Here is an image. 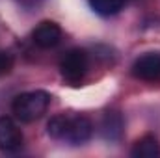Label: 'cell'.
<instances>
[{
	"label": "cell",
	"mask_w": 160,
	"mask_h": 158,
	"mask_svg": "<svg viewBox=\"0 0 160 158\" xmlns=\"http://www.w3.org/2000/svg\"><path fill=\"white\" fill-rule=\"evenodd\" d=\"M50 99H52L50 93H47L43 89L26 91V93H21L13 99L11 110L21 123H34L47 114Z\"/></svg>",
	"instance_id": "obj_1"
},
{
	"label": "cell",
	"mask_w": 160,
	"mask_h": 158,
	"mask_svg": "<svg viewBox=\"0 0 160 158\" xmlns=\"http://www.w3.org/2000/svg\"><path fill=\"white\" fill-rule=\"evenodd\" d=\"M88 69H89V54L84 48H69L60 58L62 78L71 86H78L86 78Z\"/></svg>",
	"instance_id": "obj_2"
},
{
	"label": "cell",
	"mask_w": 160,
	"mask_h": 158,
	"mask_svg": "<svg viewBox=\"0 0 160 158\" xmlns=\"http://www.w3.org/2000/svg\"><path fill=\"white\" fill-rule=\"evenodd\" d=\"M132 77L143 82H160V54L145 52L138 56L130 67Z\"/></svg>",
	"instance_id": "obj_3"
},
{
	"label": "cell",
	"mask_w": 160,
	"mask_h": 158,
	"mask_svg": "<svg viewBox=\"0 0 160 158\" xmlns=\"http://www.w3.org/2000/svg\"><path fill=\"white\" fill-rule=\"evenodd\" d=\"M62 37H63V32H62L60 24L54 22V21H41L39 24L34 28V32H32L34 45L43 48V50L58 47Z\"/></svg>",
	"instance_id": "obj_4"
},
{
	"label": "cell",
	"mask_w": 160,
	"mask_h": 158,
	"mask_svg": "<svg viewBox=\"0 0 160 158\" xmlns=\"http://www.w3.org/2000/svg\"><path fill=\"white\" fill-rule=\"evenodd\" d=\"M22 130L11 117H0V151L15 153L22 147Z\"/></svg>",
	"instance_id": "obj_5"
},
{
	"label": "cell",
	"mask_w": 160,
	"mask_h": 158,
	"mask_svg": "<svg viewBox=\"0 0 160 158\" xmlns=\"http://www.w3.org/2000/svg\"><path fill=\"white\" fill-rule=\"evenodd\" d=\"M93 136V123L91 119L86 116H69L67 119V130H65V138L69 143L73 145H82L86 141H89Z\"/></svg>",
	"instance_id": "obj_6"
},
{
	"label": "cell",
	"mask_w": 160,
	"mask_h": 158,
	"mask_svg": "<svg viewBox=\"0 0 160 158\" xmlns=\"http://www.w3.org/2000/svg\"><path fill=\"white\" fill-rule=\"evenodd\" d=\"M99 132L110 143L119 141L121 138H123V132H125L123 114H121L119 110H108V112H104V116L101 119V125H99Z\"/></svg>",
	"instance_id": "obj_7"
},
{
	"label": "cell",
	"mask_w": 160,
	"mask_h": 158,
	"mask_svg": "<svg viewBox=\"0 0 160 158\" xmlns=\"http://www.w3.org/2000/svg\"><path fill=\"white\" fill-rule=\"evenodd\" d=\"M130 156L132 158H158L160 156L158 138L153 136V134L142 136V138L134 143V147H132V151H130Z\"/></svg>",
	"instance_id": "obj_8"
},
{
	"label": "cell",
	"mask_w": 160,
	"mask_h": 158,
	"mask_svg": "<svg viewBox=\"0 0 160 158\" xmlns=\"http://www.w3.org/2000/svg\"><path fill=\"white\" fill-rule=\"evenodd\" d=\"M127 0H89L91 9L101 17H112L123 9Z\"/></svg>",
	"instance_id": "obj_9"
},
{
	"label": "cell",
	"mask_w": 160,
	"mask_h": 158,
	"mask_svg": "<svg viewBox=\"0 0 160 158\" xmlns=\"http://www.w3.org/2000/svg\"><path fill=\"white\" fill-rule=\"evenodd\" d=\"M67 114H60L50 117V121L47 123V134L54 140H63L65 138V130H67Z\"/></svg>",
	"instance_id": "obj_10"
},
{
	"label": "cell",
	"mask_w": 160,
	"mask_h": 158,
	"mask_svg": "<svg viewBox=\"0 0 160 158\" xmlns=\"http://www.w3.org/2000/svg\"><path fill=\"white\" fill-rule=\"evenodd\" d=\"M13 65H15V60H13L11 52L0 48V77L9 75V73L13 71Z\"/></svg>",
	"instance_id": "obj_11"
}]
</instances>
